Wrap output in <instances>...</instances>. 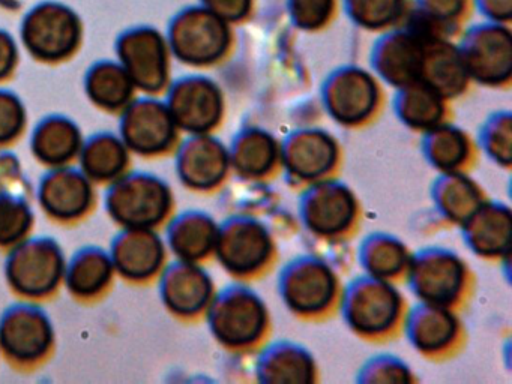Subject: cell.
Returning a JSON list of instances; mask_svg holds the SVG:
<instances>
[{
    "instance_id": "277c9868",
    "label": "cell",
    "mask_w": 512,
    "mask_h": 384,
    "mask_svg": "<svg viewBox=\"0 0 512 384\" xmlns=\"http://www.w3.org/2000/svg\"><path fill=\"white\" fill-rule=\"evenodd\" d=\"M179 128L166 102L152 96L134 98L121 111L119 137L134 155H164L178 143Z\"/></svg>"
},
{
    "instance_id": "603a6c76",
    "label": "cell",
    "mask_w": 512,
    "mask_h": 384,
    "mask_svg": "<svg viewBox=\"0 0 512 384\" xmlns=\"http://www.w3.org/2000/svg\"><path fill=\"white\" fill-rule=\"evenodd\" d=\"M89 99L104 111H122L134 98L136 86L119 62H100L86 75Z\"/></svg>"
},
{
    "instance_id": "7c38bea8",
    "label": "cell",
    "mask_w": 512,
    "mask_h": 384,
    "mask_svg": "<svg viewBox=\"0 0 512 384\" xmlns=\"http://www.w3.org/2000/svg\"><path fill=\"white\" fill-rule=\"evenodd\" d=\"M229 162V153L220 141L208 134H194L179 146L176 171L188 188L208 191L226 177Z\"/></svg>"
},
{
    "instance_id": "2e32d148",
    "label": "cell",
    "mask_w": 512,
    "mask_h": 384,
    "mask_svg": "<svg viewBox=\"0 0 512 384\" xmlns=\"http://www.w3.org/2000/svg\"><path fill=\"white\" fill-rule=\"evenodd\" d=\"M334 273L320 261L295 263L283 275V297L290 308L299 314H319L325 311L335 297Z\"/></svg>"
},
{
    "instance_id": "7a4b0ae2",
    "label": "cell",
    "mask_w": 512,
    "mask_h": 384,
    "mask_svg": "<svg viewBox=\"0 0 512 384\" xmlns=\"http://www.w3.org/2000/svg\"><path fill=\"white\" fill-rule=\"evenodd\" d=\"M64 249L49 237L26 239L10 249L5 276L14 293L25 300L46 299L64 285Z\"/></svg>"
},
{
    "instance_id": "ba28073f",
    "label": "cell",
    "mask_w": 512,
    "mask_h": 384,
    "mask_svg": "<svg viewBox=\"0 0 512 384\" xmlns=\"http://www.w3.org/2000/svg\"><path fill=\"white\" fill-rule=\"evenodd\" d=\"M38 203L49 218L61 222L85 218L97 201L95 183L73 165L49 168L41 179Z\"/></svg>"
},
{
    "instance_id": "5b68a950",
    "label": "cell",
    "mask_w": 512,
    "mask_h": 384,
    "mask_svg": "<svg viewBox=\"0 0 512 384\" xmlns=\"http://www.w3.org/2000/svg\"><path fill=\"white\" fill-rule=\"evenodd\" d=\"M55 342L52 320L31 300L11 306L0 318V351L11 362L34 365L49 356Z\"/></svg>"
},
{
    "instance_id": "9a60e30c",
    "label": "cell",
    "mask_w": 512,
    "mask_h": 384,
    "mask_svg": "<svg viewBox=\"0 0 512 384\" xmlns=\"http://www.w3.org/2000/svg\"><path fill=\"white\" fill-rule=\"evenodd\" d=\"M413 267V290L422 302L445 306L454 302L464 287L463 263L445 251L427 252Z\"/></svg>"
},
{
    "instance_id": "d6986e66",
    "label": "cell",
    "mask_w": 512,
    "mask_h": 384,
    "mask_svg": "<svg viewBox=\"0 0 512 384\" xmlns=\"http://www.w3.org/2000/svg\"><path fill=\"white\" fill-rule=\"evenodd\" d=\"M115 275L109 252L101 248H85L67 261L64 285L77 299L92 300L109 290Z\"/></svg>"
},
{
    "instance_id": "d6a6232c",
    "label": "cell",
    "mask_w": 512,
    "mask_h": 384,
    "mask_svg": "<svg viewBox=\"0 0 512 384\" xmlns=\"http://www.w3.org/2000/svg\"><path fill=\"white\" fill-rule=\"evenodd\" d=\"M19 63V48L10 33L0 30V81L7 80Z\"/></svg>"
},
{
    "instance_id": "f1b7e54d",
    "label": "cell",
    "mask_w": 512,
    "mask_h": 384,
    "mask_svg": "<svg viewBox=\"0 0 512 384\" xmlns=\"http://www.w3.org/2000/svg\"><path fill=\"white\" fill-rule=\"evenodd\" d=\"M427 153H430V159L437 167L446 171H457L469 155V141L463 132L437 129L431 131Z\"/></svg>"
},
{
    "instance_id": "cb8c5ba5",
    "label": "cell",
    "mask_w": 512,
    "mask_h": 384,
    "mask_svg": "<svg viewBox=\"0 0 512 384\" xmlns=\"http://www.w3.org/2000/svg\"><path fill=\"white\" fill-rule=\"evenodd\" d=\"M410 339L415 347L425 353L443 351L457 338L458 321L445 306H422L410 320Z\"/></svg>"
},
{
    "instance_id": "d4e9b609",
    "label": "cell",
    "mask_w": 512,
    "mask_h": 384,
    "mask_svg": "<svg viewBox=\"0 0 512 384\" xmlns=\"http://www.w3.org/2000/svg\"><path fill=\"white\" fill-rule=\"evenodd\" d=\"M286 155L289 168L302 179L316 180L334 167L337 152L331 138L320 132H307L293 140Z\"/></svg>"
},
{
    "instance_id": "484cf974",
    "label": "cell",
    "mask_w": 512,
    "mask_h": 384,
    "mask_svg": "<svg viewBox=\"0 0 512 384\" xmlns=\"http://www.w3.org/2000/svg\"><path fill=\"white\" fill-rule=\"evenodd\" d=\"M469 219H472L470 227V242L479 254L496 255L508 251L509 230L511 219L509 212L488 207L482 210L479 207Z\"/></svg>"
},
{
    "instance_id": "4dcf8cb0",
    "label": "cell",
    "mask_w": 512,
    "mask_h": 384,
    "mask_svg": "<svg viewBox=\"0 0 512 384\" xmlns=\"http://www.w3.org/2000/svg\"><path fill=\"white\" fill-rule=\"evenodd\" d=\"M28 125V113L19 96L0 90V147L19 140Z\"/></svg>"
},
{
    "instance_id": "3957f363",
    "label": "cell",
    "mask_w": 512,
    "mask_h": 384,
    "mask_svg": "<svg viewBox=\"0 0 512 384\" xmlns=\"http://www.w3.org/2000/svg\"><path fill=\"white\" fill-rule=\"evenodd\" d=\"M23 44L41 62L70 59L83 38V26L76 12L61 3H43L25 18Z\"/></svg>"
},
{
    "instance_id": "e0dca14e",
    "label": "cell",
    "mask_w": 512,
    "mask_h": 384,
    "mask_svg": "<svg viewBox=\"0 0 512 384\" xmlns=\"http://www.w3.org/2000/svg\"><path fill=\"white\" fill-rule=\"evenodd\" d=\"M82 131L74 120L64 116L44 119L31 137V150L37 161L49 168L64 167L79 158Z\"/></svg>"
},
{
    "instance_id": "5bb4252c",
    "label": "cell",
    "mask_w": 512,
    "mask_h": 384,
    "mask_svg": "<svg viewBox=\"0 0 512 384\" xmlns=\"http://www.w3.org/2000/svg\"><path fill=\"white\" fill-rule=\"evenodd\" d=\"M272 245L268 233L251 221H236L218 228L215 251L223 266L238 275H250L262 269L271 257Z\"/></svg>"
},
{
    "instance_id": "6da1fadb",
    "label": "cell",
    "mask_w": 512,
    "mask_h": 384,
    "mask_svg": "<svg viewBox=\"0 0 512 384\" xmlns=\"http://www.w3.org/2000/svg\"><path fill=\"white\" fill-rule=\"evenodd\" d=\"M106 209L121 228H154L169 219L173 194L161 177L142 171H128L106 192Z\"/></svg>"
},
{
    "instance_id": "9c48e42d",
    "label": "cell",
    "mask_w": 512,
    "mask_h": 384,
    "mask_svg": "<svg viewBox=\"0 0 512 384\" xmlns=\"http://www.w3.org/2000/svg\"><path fill=\"white\" fill-rule=\"evenodd\" d=\"M167 251L166 240L154 228H122L109 254L116 275L131 282H146L163 272Z\"/></svg>"
},
{
    "instance_id": "1f68e13d",
    "label": "cell",
    "mask_w": 512,
    "mask_h": 384,
    "mask_svg": "<svg viewBox=\"0 0 512 384\" xmlns=\"http://www.w3.org/2000/svg\"><path fill=\"white\" fill-rule=\"evenodd\" d=\"M25 176L19 158L10 152H0V192L25 195Z\"/></svg>"
},
{
    "instance_id": "7402d4cb",
    "label": "cell",
    "mask_w": 512,
    "mask_h": 384,
    "mask_svg": "<svg viewBox=\"0 0 512 384\" xmlns=\"http://www.w3.org/2000/svg\"><path fill=\"white\" fill-rule=\"evenodd\" d=\"M169 47L184 62L203 65L220 53V36L203 15L187 14L173 26Z\"/></svg>"
},
{
    "instance_id": "8fae6325",
    "label": "cell",
    "mask_w": 512,
    "mask_h": 384,
    "mask_svg": "<svg viewBox=\"0 0 512 384\" xmlns=\"http://www.w3.org/2000/svg\"><path fill=\"white\" fill-rule=\"evenodd\" d=\"M160 294L164 305L179 317H196L208 311L214 299V282L199 263L181 261L160 273Z\"/></svg>"
},
{
    "instance_id": "ac0fdd59",
    "label": "cell",
    "mask_w": 512,
    "mask_h": 384,
    "mask_svg": "<svg viewBox=\"0 0 512 384\" xmlns=\"http://www.w3.org/2000/svg\"><path fill=\"white\" fill-rule=\"evenodd\" d=\"M131 155L133 153L119 134L100 132L83 141L77 161H79L80 170L95 185L97 183L110 185L130 171Z\"/></svg>"
},
{
    "instance_id": "83f0119b",
    "label": "cell",
    "mask_w": 512,
    "mask_h": 384,
    "mask_svg": "<svg viewBox=\"0 0 512 384\" xmlns=\"http://www.w3.org/2000/svg\"><path fill=\"white\" fill-rule=\"evenodd\" d=\"M374 242H367L365 249V266L371 276L377 279L391 278L409 266L406 248L394 239L377 237Z\"/></svg>"
},
{
    "instance_id": "4316f807",
    "label": "cell",
    "mask_w": 512,
    "mask_h": 384,
    "mask_svg": "<svg viewBox=\"0 0 512 384\" xmlns=\"http://www.w3.org/2000/svg\"><path fill=\"white\" fill-rule=\"evenodd\" d=\"M35 215L25 195L0 192V248L11 249L28 239Z\"/></svg>"
},
{
    "instance_id": "30bf717a",
    "label": "cell",
    "mask_w": 512,
    "mask_h": 384,
    "mask_svg": "<svg viewBox=\"0 0 512 384\" xmlns=\"http://www.w3.org/2000/svg\"><path fill=\"white\" fill-rule=\"evenodd\" d=\"M350 288L346 315L353 329L377 336L395 326L401 314V297L394 287L371 276L365 284Z\"/></svg>"
},
{
    "instance_id": "8992f818",
    "label": "cell",
    "mask_w": 512,
    "mask_h": 384,
    "mask_svg": "<svg viewBox=\"0 0 512 384\" xmlns=\"http://www.w3.org/2000/svg\"><path fill=\"white\" fill-rule=\"evenodd\" d=\"M118 57L137 90L157 95L166 89L170 75V47L160 32L151 27L130 30L119 39Z\"/></svg>"
},
{
    "instance_id": "52a82bcc",
    "label": "cell",
    "mask_w": 512,
    "mask_h": 384,
    "mask_svg": "<svg viewBox=\"0 0 512 384\" xmlns=\"http://www.w3.org/2000/svg\"><path fill=\"white\" fill-rule=\"evenodd\" d=\"M215 338L229 347H247L256 342L268 326L262 299L247 290H236L212 299L208 308Z\"/></svg>"
},
{
    "instance_id": "ffe728a7",
    "label": "cell",
    "mask_w": 512,
    "mask_h": 384,
    "mask_svg": "<svg viewBox=\"0 0 512 384\" xmlns=\"http://www.w3.org/2000/svg\"><path fill=\"white\" fill-rule=\"evenodd\" d=\"M218 227L205 213L176 216L167 228L166 245L178 260L199 263L215 251Z\"/></svg>"
},
{
    "instance_id": "f546056e",
    "label": "cell",
    "mask_w": 512,
    "mask_h": 384,
    "mask_svg": "<svg viewBox=\"0 0 512 384\" xmlns=\"http://www.w3.org/2000/svg\"><path fill=\"white\" fill-rule=\"evenodd\" d=\"M242 146H239L238 156H233L235 165L247 174H262L274 167L278 158L277 146L269 135L254 132L248 135Z\"/></svg>"
},
{
    "instance_id": "44dd1931",
    "label": "cell",
    "mask_w": 512,
    "mask_h": 384,
    "mask_svg": "<svg viewBox=\"0 0 512 384\" xmlns=\"http://www.w3.org/2000/svg\"><path fill=\"white\" fill-rule=\"evenodd\" d=\"M310 194L305 204V218L311 230L322 234H337L347 230L355 218V200L340 186L322 185Z\"/></svg>"
},
{
    "instance_id": "4fadbf2b",
    "label": "cell",
    "mask_w": 512,
    "mask_h": 384,
    "mask_svg": "<svg viewBox=\"0 0 512 384\" xmlns=\"http://www.w3.org/2000/svg\"><path fill=\"white\" fill-rule=\"evenodd\" d=\"M179 131L209 134L221 117V99L217 89L200 78L181 81L173 87L167 101Z\"/></svg>"
}]
</instances>
